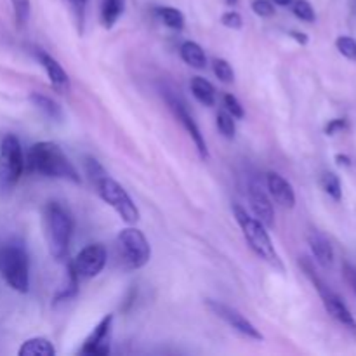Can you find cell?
Listing matches in <instances>:
<instances>
[{"mask_svg": "<svg viewBox=\"0 0 356 356\" xmlns=\"http://www.w3.org/2000/svg\"><path fill=\"white\" fill-rule=\"evenodd\" d=\"M266 186L270 191L271 198L277 204H280L284 209H294L296 207V191L292 184L280 176L278 172H268L266 174Z\"/></svg>", "mask_w": 356, "mask_h": 356, "instance_id": "obj_14", "label": "cell"}, {"mask_svg": "<svg viewBox=\"0 0 356 356\" xmlns=\"http://www.w3.org/2000/svg\"><path fill=\"white\" fill-rule=\"evenodd\" d=\"M222 101H225L226 111H228L229 115H233V117H235V118H243V117H245V110H243L242 103H240V101L236 99V97L233 96V94H225Z\"/></svg>", "mask_w": 356, "mask_h": 356, "instance_id": "obj_29", "label": "cell"}, {"mask_svg": "<svg viewBox=\"0 0 356 356\" xmlns=\"http://www.w3.org/2000/svg\"><path fill=\"white\" fill-rule=\"evenodd\" d=\"M249 200L250 207H252L254 216L256 219H259L266 228H273L275 226V211L273 204H271L270 197L266 195V191L263 190L257 181H252L249 186Z\"/></svg>", "mask_w": 356, "mask_h": 356, "instance_id": "obj_13", "label": "cell"}, {"mask_svg": "<svg viewBox=\"0 0 356 356\" xmlns=\"http://www.w3.org/2000/svg\"><path fill=\"white\" fill-rule=\"evenodd\" d=\"M37 59L42 65V68L47 73V79L51 82V86L54 87L58 92H68L70 90V79L66 75V72L63 70V66L59 65V61L56 58H52L51 54H47L45 51H37Z\"/></svg>", "mask_w": 356, "mask_h": 356, "instance_id": "obj_15", "label": "cell"}, {"mask_svg": "<svg viewBox=\"0 0 356 356\" xmlns=\"http://www.w3.org/2000/svg\"><path fill=\"white\" fill-rule=\"evenodd\" d=\"M336 162L339 163V165H346V167L351 165V160L348 159L346 155H337V156H336Z\"/></svg>", "mask_w": 356, "mask_h": 356, "instance_id": "obj_35", "label": "cell"}, {"mask_svg": "<svg viewBox=\"0 0 356 356\" xmlns=\"http://www.w3.org/2000/svg\"><path fill=\"white\" fill-rule=\"evenodd\" d=\"M309 249H312L313 256H315L316 263L323 268H330L334 263V249L327 236H323L320 232H312L308 235Z\"/></svg>", "mask_w": 356, "mask_h": 356, "instance_id": "obj_16", "label": "cell"}, {"mask_svg": "<svg viewBox=\"0 0 356 356\" xmlns=\"http://www.w3.org/2000/svg\"><path fill=\"white\" fill-rule=\"evenodd\" d=\"M106 249L101 243H90V245L83 247L75 259L72 261V268L79 278H94L103 271L104 264H106Z\"/></svg>", "mask_w": 356, "mask_h": 356, "instance_id": "obj_10", "label": "cell"}, {"mask_svg": "<svg viewBox=\"0 0 356 356\" xmlns=\"http://www.w3.org/2000/svg\"><path fill=\"white\" fill-rule=\"evenodd\" d=\"M207 308L211 309L216 316H219L222 322L228 323L233 330H236L238 334H242V336L249 337V339H254V341L264 339V336L259 332V329H257V327L254 325L249 318H245V316H243L238 309L232 308V306L225 305V302L212 301V299H207Z\"/></svg>", "mask_w": 356, "mask_h": 356, "instance_id": "obj_9", "label": "cell"}, {"mask_svg": "<svg viewBox=\"0 0 356 356\" xmlns=\"http://www.w3.org/2000/svg\"><path fill=\"white\" fill-rule=\"evenodd\" d=\"M117 249L120 259L131 270H139V268L146 266L152 257V247H149L148 238L141 229L134 228L132 225L118 233Z\"/></svg>", "mask_w": 356, "mask_h": 356, "instance_id": "obj_7", "label": "cell"}, {"mask_svg": "<svg viewBox=\"0 0 356 356\" xmlns=\"http://www.w3.org/2000/svg\"><path fill=\"white\" fill-rule=\"evenodd\" d=\"M291 6H292V13H294V16L299 17L301 21L313 23V21L316 19L315 9H313V6L308 2V0H294Z\"/></svg>", "mask_w": 356, "mask_h": 356, "instance_id": "obj_26", "label": "cell"}, {"mask_svg": "<svg viewBox=\"0 0 356 356\" xmlns=\"http://www.w3.org/2000/svg\"><path fill=\"white\" fill-rule=\"evenodd\" d=\"M14 9V16H16L17 26H24L30 21L31 14V2L30 0H10Z\"/></svg>", "mask_w": 356, "mask_h": 356, "instance_id": "obj_27", "label": "cell"}, {"mask_svg": "<svg viewBox=\"0 0 356 356\" xmlns=\"http://www.w3.org/2000/svg\"><path fill=\"white\" fill-rule=\"evenodd\" d=\"M44 229L47 249L52 259L63 261L68 254L73 235V218L59 202H49L44 207Z\"/></svg>", "mask_w": 356, "mask_h": 356, "instance_id": "obj_2", "label": "cell"}, {"mask_svg": "<svg viewBox=\"0 0 356 356\" xmlns=\"http://www.w3.org/2000/svg\"><path fill=\"white\" fill-rule=\"evenodd\" d=\"M346 118H336V120H330L329 124H327V127H325V132L329 136H334L336 134V132H339V131H344V129H346Z\"/></svg>", "mask_w": 356, "mask_h": 356, "instance_id": "obj_32", "label": "cell"}, {"mask_svg": "<svg viewBox=\"0 0 356 356\" xmlns=\"http://www.w3.org/2000/svg\"><path fill=\"white\" fill-rule=\"evenodd\" d=\"M301 266H302V270L306 271V275H308L309 280L313 282V285H315L316 291H318L320 298H322V301H323V306H325V309L329 312V315L332 316L334 320H337V322H339L344 329H348L350 332H353L356 336V320H355V316L351 315L350 309H348V306L344 305L343 299H341L336 292L330 291V287H327L325 282H322V278L315 273V270H313V264L308 263V259H302Z\"/></svg>", "mask_w": 356, "mask_h": 356, "instance_id": "obj_8", "label": "cell"}, {"mask_svg": "<svg viewBox=\"0 0 356 356\" xmlns=\"http://www.w3.org/2000/svg\"><path fill=\"white\" fill-rule=\"evenodd\" d=\"M337 49H339L341 54L344 58L351 59V61H356V40L351 37H339L336 40Z\"/></svg>", "mask_w": 356, "mask_h": 356, "instance_id": "obj_28", "label": "cell"}, {"mask_svg": "<svg viewBox=\"0 0 356 356\" xmlns=\"http://www.w3.org/2000/svg\"><path fill=\"white\" fill-rule=\"evenodd\" d=\"M322 188L330 198L339 202L343 198V186H341V179L334 172H325L322 176Z\"/></svg>", "mask_w": 356, "mask_h": 356, "instance_id": "obj_23", "label": "cell"}, {"mask_svg": "<svg viewBox=\"0 0 356 356\" xmlns=\"http://www.w3.org/2000/svg\"><path fill=\"white\" fill-rule=\"evenodd\" d=\"M92 183L96 184L97 193L103 198V202H106L127 225H136L139 221V209L136 207L131 195L124 190V186L111 179L106 172L92 179Z\"/></svg>", "mask_w": 356, "mask_h": 356, "instance_id": "obj_6", "label": "cell"}, {"mask_svg": "<svg viewBox=\"0 0 356 356\" xmlns=\"http://www.w3.org/2000/svg\"><path fill=\"white\" fill-rule=\"evenodd\" d=\"M179 54H181V59H183L188 66H191V68L205 70V66H207V56H205L202 45L197 44V42L193 40L183 42L179 47Z\"/></svg>", "mask_w": 356, "mask_h": 356, "instance_id": "obj_17", "label": "cell"}, {"mask_svg": "<svg viewBox=\"0 0 356 356\" xmlns=\"http://www.w3.org/2000/svg\"><path fill=\"white\" fill-rule=\"evenodd\" d=\"M24 169L31 174H38V176L66 179L75 184L82 183L75 165L70 162V159L59 148V145L52 141L35 143L28 155L24 156Z\"/></svg>", "mask_w": 356, "mask_h": 356, "instance_id": "obj_1", "label": "cell"}, {"mask_svg": "<svg viewBox=\"0 0 356 356\" xmlns=\"http://www.w3.org/2000/svg\"><path fill=\"white\" fill-rule=\"evenodd\" d=\"M233 216H235L236 222L242 228L243 236H245L247 243L252 249V252L263 261H266L268 264H271V266L278 268V270H284V264H282L280 256H278L277 249H275L273 242H271V236L268 233L266 226L259 219L250 218L245 209L240 207L238 204L233 205Z\"/></svg>", "mask_w": 356, "mask_h": 356, "instance_id": "obj_3", "label": "cell"}, {"mask_svg": "<svg viewBox=\"0 0 356 356\" xmlns=\"http://www.w3.org/2000/svg\"><path fill=\"white\" fill-rule=\"evenodd\" d=\"M190 89L198 103L204 104V106H214L216 89L207 79H204V76H193L190 83Z\"/></svg>", "mask_w": 356, "mask_h": 356, "instance_id": "obj_19", "label": "cell"}, {"mask_svg": "<svg viewBox=\"0 0 356 356\" xmlns=\"http://www.w3.org/2000/svg\"><path fill=\"white\" fill-rule=\"evenodd\" d=\"M212 70H214V75L221 80L222 83H232L235 80V72H233L232 65H229L226 59L216 58L212 61Z\"/></svg>", "mask_w": 356, "mask_h": 356, "instance_id": "obj_25", "label": "cell"}, {"mask_svg": "<svg viewBox=\"0 0 356 356\" xmlns=\"http://www.w3.org/2000/svg\"><path fill=\"white\" fill-rule=\"evenodd\" d=\"M343 273H344V277H346L348 284L351 285V289H353V292L356 294V268L353 266V264L346 263L343 266Z\"/></svg>", "mask_w": 356, "mask_h": 356, "instance_id": "obj_33", "label": "cell"}, {"mask_svg": "<svg viewBox=\"0 0 356 356\" xmlns=\"http://www.w3.org/2000/svg\"><path fill=\"white\" fill-rule=\"evenodd\" d=\"M24 170V155L16 136L7 134L0 143V197L13 193Z\"/></svg>", "mask_w": 356, "mask_h": 356, "instance_id": "obj_5", "label": "cell"}, {"mask_svg": "<svg viewBox=\"0 0 356 356\" xmlns=\"http://www.w3.org/2000/svg\"><path fill=\"white\" fill-rule=\"evenodd\" d=\"M156 16L159 19L162 21L165 26H169L170 30H183L184 28V14L181 13L179 9L176 7H170V6H162V7H156Z\"/></svg>", "mask_w": 356, "mask_h": 356, "instance_id": "obj_22", "label": "cell"}, {"mask_svg": "<svg viewBox=\"0 0 356 356\" xmlns=\"http://www.w3.org/2000/svg\"><path fill=\"white\" fill-rule=\"evenodd\" d=\"M19 356H54L56 348L47 337H31L17 350Z\"/></svg>", "mask_w": 356, "mask_h": 356, "instance_id": "obj_18", "label": "cell"}, {"mask_svg": "<svg viewBox=\"0 0 356 356\" xmlns=\"http://www.w3.org/2000/svg\"><path fill=\"white\" fill-rule=\"evenodd\" d=\"M221 23L225 24L226 28H232V30H240L243 26V19L236 10H228L221 16Z\"/></svg>", "mask_w": 356, "mask_h": 356, "instance_id": "obj_31", "label": "cell"}, {"mask_svg": "<svg viewBox=\"0 0 356 356\" xmlns=\"http://www.w3.org/2000/svg\"><path fill=\"white\" fill-rule=\"evenodd\" d=\"M275 3H277V6H282V7H287V6H291L292 2H294V0H273Z\"/></svg>", "mask_w": 356, "mask_h": 356, "instance_id": "obj_36", "label": "cell"}, {"mask_svg": "<svg viewBox=\"0 0 356 356\" xmlns=\"http://www.w3.org/2000/svg\"><path fill=\"white\" fill-rule=\"evenodd\" d=\"M0 277L19 294L30 291V259L23 247L16 243L0 247Z\"/></svg>", "mask_w": 356, "mask_h": 356, "instance_id": "obj_4", "label": "cell"}, {"mask_svg": "<svg viewBox=\"0 0 356 356\" xmlns=\"http://www.w3.org/2000/svg\"><path fill=\"white\" fill-rule=\"evenodd\" d=\"M216 125H218L219 132H221L226 139L235 138V134H236L235 117H233V115H229L228 111H219L218 117H216Z\"/></svg>", "mask_w": 356, "mask_h": 356, "instance_id": "obj_24", "label": "cell"}, {"mask_svg": "<svg viewBox=\"0 0 356 356\" xmlns=\"http://www.w3.org/2000/svg\"><path fill=\"white\" fill-rule=\"evenodd\" d=\"M125 9V0H103L101 2V23L104 28H111L118 21Z\"/></svg>", "mask_w": 356, "mask_h": 356, "instance_id": "obj_21", "label": "cell"}, {"mask_svg": "<svg viewBox=\"0 0 356 356\" xmlns=\"http://www.w3.org/2000/svg\"><path fill=\"white\" fill-rule=\"evenodd\" d=\"M30 101L35 104V108H38V110H40L45 117L51 118V120H63L61 106H59L54 99H51V97L44 96V94L33 92L30 94Z\"/></svg>", "mask_w": 356, "mask_h": 356, "instance_id": "obj_20", "label": "cell"}, {"mask_svg": "<svg viewBox=\"0 0 356 356\" xmlns=\"http://www.w3.org/2000/svg\"><path fill=\"white\" fill-rule=\"evenodd\" d=\"M167 103H169L170 110L174 111V115H176L177 120L181 122V125L184 127V131L190 134V138L193 139L195 146H197L198 153H200L202 159H207L209 156V149H207V143H205V138L204 134H202L200 127H198V124L195 122V118L191 117L190 111L186 110V106H184L183 101L179 99L177 96H174V94H167Z\"/></svg>", "mask_w": 356, "mask_h": 356, "instance_id": "obj_11", "label": "cell"}, {"mask_svg": "<svg viewBox=\"0 0 356 356\" xmlns=\"http://www.w3.org/2000/svg\"><path fill=\"white\" fill-rule=\"evenodd\" d=\"M236 2H238V0H226V3H228V6H235Z\"/></svg>", "mask_w": 356, "mask_h": 356, "instance_id": "obj_37", "label": "cell"}, {"mask_svg": "<svg viewBox=\"0 0 356 356\" xmlns=\"http://www.w3.org/2000/svg\"><path fill=\"white\" fill-rule=\"evenodd\" d=\"M252 10L261 17H271L275 14V6L270 0H254Z\"/></svg>", "mask_w": 356, "mask_h": 356, "instance_id": "obj_30", "label": "cell"}, {"mask_svg": "<svg viewBox=\"0 0 356 356\" xmlns=\"http://www.w3.org/2000/svg\"><path fill=\"white\" fill-rule=\"evenodd\" d=\"M111 327H113V315H106L89 334L83 346L80 348V355L106 356L110 353Z\"/></svg>", "mask_w": 356, "mask_h": 356, "instance_id": "obj_12", "label": "cell"}, {"mask_svg": "<svg viewBox=\"0 0 356 356\" xmlns=\"http://www.w3.org/2000/svg\"><path fill=\"white\" fill-rule=\"evenodd\" d=\"M291 37L294 38V40H298L299 44H302V45H306L308 44V35L306 33H301V31H291Z\"/></svg>", "mask_w": 356, "mask_h": 356, "instance_id": "obj_34", "label": "cell"}]
</instances>
